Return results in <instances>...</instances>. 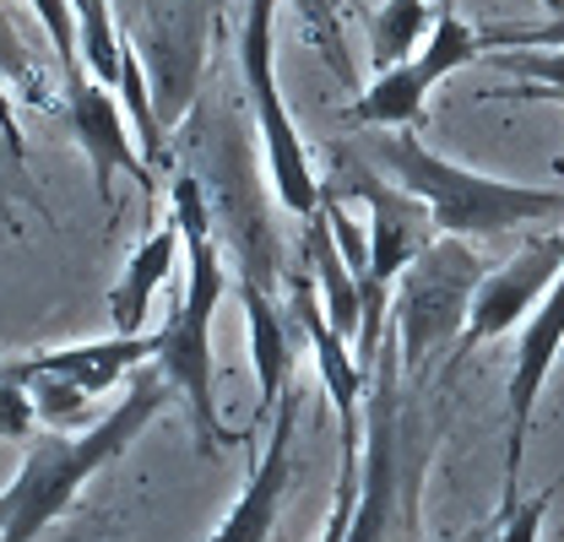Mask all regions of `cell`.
I'll return each instance as SVG.
<instances>
[{
	"label": "cell",
	"instance_id": "6da1fadb",
	"mask_svg": "<svg viewBox=\"0 0 564 542\" xmlns=\"http://www.w3.org/2000/svg\"><path fill=\"white\" fill-rule=\"evenodd\" d=\"M174 402V386L163 380L158 364H141L126 380V397L109 406L93 429L82 434H33L28 440V462L17 477L0 488V542H33L44 527H55L76 505V494L87 488V477L104 473L109 462H120L141 440V429H152V418Z\"/></svg>",
	"mask_w": 564,
	"mask_h": 542
},
{
	"label": "cell",
	"instance_id": "7a4b0ae2",
	"mask_svg": "<svg viewBox=\"0 0 564 542\" xmlns=\"http://www.w3.org/2000/svg\"><path fill=\"white\" fill-rule=\"evenodd\" d=\"M174 217H180V234H185V267L191 271H185V293L174 299V310L158 332L152 364L163 369V380L185 402L191 423H196V440L207 451H223V445L239 440L234 429H223L217 397H212V315L228 293V271H223V250H217V234H212L207 191L191 169L174 174Z\"/></svg>",
	"mask_w": 564,
	"mask_h": 542
},
{
	"label": "cell",
	"instance_id": "3957f363",
	"mask_svg": "<svg viewBox=\"0 0 564 542\" xmlns=\"http://www.w3.org/2000/svg\"><path fill=\"white\" fill-rule=\"evenodd\" d=\"M375 163L429 206L434 234L484 239V234H510V228H527V223H564V191L473 174V169L429 152L419 141V126L375 136Z\"/></svg>",
	"mask_w": 564,
	"mask_h": 542
},
{
	"label": "cell",
	"instance_id": "277c9868",
	"mask_svg": "<svg viewBox=\"0 0 564 542\" xmlns=\"http://www.w3.org/2000/svg\"><path fill=\"white\" fill-rule=\"evenodd\" d=\"M413 440H419V412L402 386V358L391 342H380L375 397H369V456L358 467V505L343 542H391L397 527L419 521L423 456H413Z\"/></svg>",
	"mask_w": 564,
	"mask_h": 542
},
{
	"label": "cell",
	"instance_id": "5b68a950",
	"mask_svg": "<svg viewBox=\"0 0 564 542\" xmlns=\"http://www.w3.org/2000/svg\"><path fill=\"white\" fill-rule=\"evenodd\" d=\"M478 261L473 250L456 239V234H434L423 245V256L408 267L402 277V293L391 299V321H397V337H402V369L423 380L434 358L451 364L456 353V326H467V299L478 288Z\"/></svg>",
	"mask_w": 564,
	"mask_h": 542
},
{
	"label": "cell",
	"instance_id": "8992f818",
	"mask_svg": "<svg viewBox=\"0 0 564 542\" xmlns=\"http://www.w3.org/2000/svg\"><path fill=\"white\" fill-rule=\"evenodd\" d=\"M272 22H278V0H250L245 11V28H239V76L250 87V104H256V126H261V147H267V169H272V185H278V202L293 217H310L321 206V180L310 169V152H304V136L293 126L288 104H282L278 87V44H272Z\"/></svg>",
	"mask_w": 564,
	"mask_h": 542
},
{
	"label": "cell",
	"instance_id": "52a82bcc",
	"mask_svg": "<svg viewBox=\"0 0 564 542\" xmlns=\"http://www.w3.org/2000/svg\"><path fill=\"white\" fill-rule=\"evenodd\" d=\"M478 55H484L478 28H467V22L456 17V6H440V17H434L423 50L419 55H408L402 66L380 71V76L352 98L348 120L352 126H369V131H402V126H419L423 98L434 93V82L451 76V71L473 66Z\"/></svg>",
	"mask_w": 564,
	"mask_h": 542
},
{
	"label": "cell",
	"instance_id": "ba28073f",
	"mask_svg": "<svg viewBox=\"0 0 564 542\" xmlns=\"http://www.w3.org/2000/svg\"><path fill=\"white\" fill-rule=\"evenodd\" d=\"M564 347V271L554 277V288L532 304L527 332L516 347V375H510V397H505V494H499V521L521 505L516 483L527 467V440H532V418H538V397L549 386V369Z\"/></svg>",
	"mask_w": 564,
	"mask_h": 542
},
{
	"label": "cell",
	"instance_id": "9c48e42d",
	"mask_svg": "<svg viewBox=\"0 0 564 542\" xmlns=\"http://www.w3.org/2000/svg\"><path fill=\"white\" fill-rule=\"evenodd\" d=\"M212 0H141V66H152L158 120L174 126L202 82Z\"/></svg>",
	"mask_w": 564,
	"mask_h": 542
},
{
	"label": "cell",
	"instance_id": "30bf717a",
	"mask_svg": "<svg viewBox=\"0 0 564 542\" xmlns=\"http://www.w3.org/2000/svg\"><path fill=\"white\" fill-rule=\"evenodd\" d=\"M560 271H564V228H549V234L527 239L516 261H505L499 271L478 277V288H473V299H467V326H462V337H456L451 364H462L473 347H484V342L505 337L510 326H521V321L532 315V304L554 288Z\"/></svg>",
	"mask_w": 564,
	"mask_h": 542
},
{
	"label": "cell",
	"instance_id": "8fae6325",
	"mask_svg": "<svg viewBox=\"0 0 564 542\" xmlns=\"http://www.w3.org/2000/svg\"><path fill=\"white\" fill-rule=\"evenodd\" d=\"M61 71H66L70 131H76L82 152H87V169H93V191H98V202L115 206V174H131L141 191L152 196L158 180H152L147 158L137 152V136H131V120H126V109H120V93L104 87L82 61H70V66H61Z\"/></svg>",
	"mask_w": 564,
	"mask_h": 542
},
{
	"label": "cell",
	"instance_id": "7c38bea8",
	"mask_svg": "<svg viewBox=\"0 0 564 542\" xmlns=\"http://www.w3.org/2000/svg\"><path fill=\"white\" fill-rule=\"evenodd\" d=\"M299 412H304V391L288 386L278 412H272V440L256 462V473L245 483V494L234 499V510L223 516V527L207 542H272L278 538V516L293 483V440H299Z\"/></svg>",
	"mask_w": 564,
	"mask_h": 542
},
{
	"label": "cell",
	"instance_id": "4fadbf2b",
	"mask_svg": "<svg viewBox=\"0 0 564 542\" xmlns=\"http://www.w3.org/2000/svg\"><path fill=\"white\" fill-rule=\"evenodd\" d=\"M158 337H120L109 332L104 342H76V347H44V353H28V358H0V375H61L70 386H82L87 397L131 380L141 364H152Z\"/></svg>",
	"mask_w": 564,
	"mask_h": 542
},
{
	"label": "cell",
	"instance_id": "5bb4252c",
	"mask_svg": "<svg viewBox=\"0 0 564 542\" xmlns=\"http://www.w3.org/2000/svg\"><path fill=\"white\" fill-rule=\"evenodd\" d=\"M239 299H245V321H250V358H256V418H272L282 402V391L293 386V332H288V315L278 310L272 288L245 271L239 277Z\"/></svg>",
	"mask_w": 564,
	"mask_h": 542
},
{
	"label": "cell",
	"instance_id": "9a60e30c",
	"mask_svg": "<svg viewBox=\"0 0 564 542\" xmlns=\"http://www.w3.org/2000/svg\"><path fill=\"white\" fill-rule=\"evenodd\" d=\"M180 245H185V234H180V217L169 212V223H163L158 234L141 239L137 250H131V261H126V277L109 288V332H120V337L147 332L152 293L174 277V267H180Z\"/></svg>",
	"mask_w": 564,
	"mask_h": 542
},
{
	"label": "cell",
	"instance_id": "2e32d148",
	"mask_svg": "<svg viewBox=\"0 0 564 542\" xmlns=\"http://www.w3.org/2000/svg\"><path fill=\"white\" fill-rule=\"evenodd\" d=\"M304 267L315 277V293H321V310H326L332 332L348 337V347H352V342H358V326H364V293H358V277H352V267L343 261V250H337L332 223H326L321 206L304 217Z\"/></svg>",
	"mask_w": 564,
	"mask_h": 542
},
{
	"label": "cell",
	"instance_id": "e0dca14e",
	"mask_svg": "<svg viewBox=\"0 0 564 542\" xmlns=\"http://www.w3.org/2000/svg\"><path fill=\"white\" fill-rule=\"evenodd\" d=\"M434 17H440V6H429V0H386L375 11V22H369V61H375V71L402 66L413 55V44L429 39Z\"/></svg>",
	"mask_w": 564,
	"mask_h": 542
},
{
	"label": "cell",
	"instance_id": "ac0fdd59",
	"mask_svg": "<svg viewBox=\"0 0 564 542\" xmlns=\"http://www.w3.org/2000/svg\"><path fill=\"white\" fill-rule=\"evenodd\" d=\"M304 22V33L321 44V55L332 61V71L352 82V61H348V39H343V0H288Z\"/></svg>",
	"mask_w": 564,
	"mask_h": 542
},
{
	"label": "cell",
	"instance_id": "d6986e66",
	"mask_svg": "<svg viewBox=\"0 0 564 542\" xmlns=\"http://www.w3.org/2000/svg\"><path fill=\"white\" fill-rule=\"evenodd\" d=\"M499 71L527 76V87H516V98H564V44L560 50H505Z\"/></svg>",
	"mask_w": 564,
	"mask_h": 542
},
{
	"label": "cell",
	"instance_id": "ffe728a7",
	"mask_svg": "<svg viewBox=\"0 0 564 542\" xmlns=\"http://www.w3.org/2000/svg\"><path fill=\"white\" fill-rule=\"evenodd\" d=\"M33 423H39L33 391L17 386V380H0V440L6 445H28L33 440Z\"/></svg>",
	"mask_w": 564,
	"mask_h": 542
},
{
	"label": "cell",
	"instance_id": "44dd1931",
	"mask_svg": "<svg viewBox=\"0 0 564 542\" xmlns=\"http://www.w3.org/2000/svg\"><path fill=\"white\" fill-rule=\"evenodd\" d=\"M484 50H560L564 44V17H549L538 28H494V33H478Z\"/></svg>",
	"mask_w": 564,
	"mask_h": 542
},
{
	"label": "cell",
	"instance_id": "7402d4cb",
	"mask_svg": "<svg viewBox=\"0 0 564 542\" xmlns=\"http://www.w3.org/2000/svg\"><path fill=\"white\" fill-rule=\"evenodd\" d=\"M33 11L44 17V28H50V44H55L61 66L82 61V39H76V11H70V0H33Z\"/></svg>",
	"mask_w": 564,
	"mask_h": 542
},
{
	"label": "cell",
	"instance_id": "603a6c76",
	"mask_svg": "<svg viewBox=\"0 0 564 542\" xmlns=\"http://www.w3.org/2000/svg\"><path fill=\"white\" fill-rule=\"evenodd\" d=\"M549 505H554V488H543L538 499L516 505L505 521H499V542H543V521H549Z\"/></svg>",
	"mask_w": 564,
	"mask_h": 542
},
{
	"label": "cell",
	"instance_id": "cb8c5ba5",
	"mask_svg": "<svg viewBox=\"0 0 564 542\" xmlns=\"http://www.w3.org/2000/svg\"><path fill=\"white\" fill-rule=\"evenodd\" d=\"M543 11H549V17H564V0H543Z\"/></svg>",
	"mask_w": 564,
	"mask_h": 542
},
{
	"label": "cell",
	"instance_id": "d4e9b609",
	"mask_svg": "<svg viewBox=\"0 0 564 542\" xmlns=\"http://www.w3.org/2000/svg\"><path fill=\"white\" fill-rule=\"evenodd\" d=\"M434 6H456V0H434Z\"/></svg>",
	"mask_w": 564,
	"mask_h": 542
}]
</instances>
